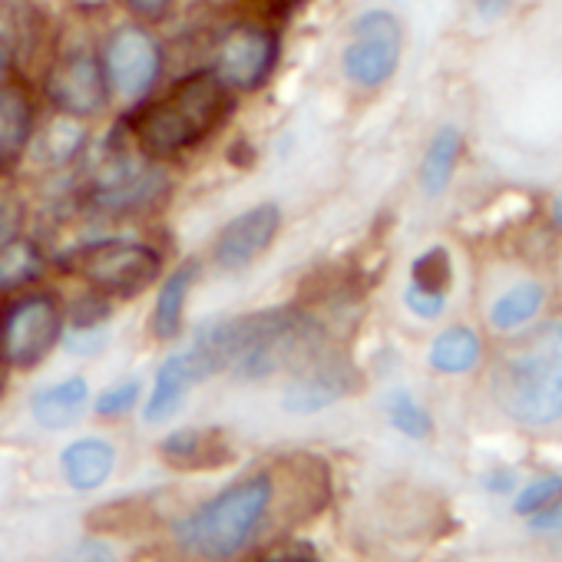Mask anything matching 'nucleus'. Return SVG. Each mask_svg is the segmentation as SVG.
Masks as SVG:
<instances>
[{"label":"nucleus","instance_id":"nucleus-1","mask_svg":"<svg viewBox=\"0 0 562 562\" xmlns=\"http://www.w3.org/2000/svg\"><path fill=\"white\" fill-rule=\"evenodd\" d=\"M499 411L526 427H546L562 417V325L546 322L513 338L490 374Z\"/></svg>","mask_w":562,"mask_h":562},{"label":"nucleus","instance_id":"nucleus-2","mask_svg":"<svg viewBox=\"0 0 562 562\" xmlns=\"http://www.w3.org/2000/svg\"><path fill=\"white\" fill-rule=\"evenodd\" d=\"M228 87L212 70H199L179 80L162 100L143 103L126 120V130L146 159H166L209 139L228 116Z\"/></svg>","mask_w":562,"mask_h":562},{"label":"nucleus","instance_id":"nucleus-3","mask_svg":"<svg viewBox=\"0 0 562 562\" xmlns=\"http://www.w3.org/2000/svg\"><path fill=\"white\" fill-rule=\"evenodd\" d=\"M274 499V476L268 470L248 473L212 499L199 503L172 522V539L182 552L199 559H235L255 546Z\"/></svg>","mask_w":562,"mask_h":562},{"label":"nucleus","instance_id":"nucleus-4","mask_svg":"<svg viewBox=\"0 0 562 562\" xmlns=\"http://www.w3.org/2000/svg\"><path fill=\"white\" fill-rule=\"evenodd\" d=\"M325 351V328L302 308H265L232 318V364L241 381H265L305 368Z\"/></svg>","mask_w":562,"mask_h":562},{"label":"nucleus","instance_id":"nucleus-5","mask_svg":"<svg viewBox=\"0 0 562 562\" xmlns=\"http://www.w3.org/2000/svg\"><path fill=\"white\" fill-rule=\"evenodd\" d=\"M60 271L83 278L100 295L133 299L146 292L162 274V255L136 238H100L87 241L57 258Z\"/></svg>","mask_w":562,"mask_h":562},{"label":"nucleus","instance_id":"nucleus-6","mask_svg":"<svg viewBox=\"0 0 562 562\" xmlns=\"http://www.w3.org/2000/svg\"><path fill=\"white\" fill-rule=\"evenodd\" d=\"M60 302L50 292L21 295L0 315V361L18 371H34L60 345Z\"/></svg>","mask_w":562,"mask_h":562},{"label":"nucleus","instance_id":"nucleus-7","mask_svg":"<svg viewBox=\"0 0 562 562\" xmlns=\"http://www.w3.org/2000/svg\"><path fill=\"white\" fill-rule=\"evenodd\" d=\"M166 195V172L133 153H123L113 146L103 162L93 169L90 189H87V205L103 215H130L139 209L156 205Z\"/></svg>","mask_w":562,"mask_h":562},{"label":"nucleus","instance_id":"nucleus-8","mask_svg":"<svg viewBox=\"0 0 562 562\" xmlns=\"http://www.w3.org/2000/svg\"><path fill=\"white\" fill-rule=\"evenodd\" d=\"M404 31L391 11H364L351 24V44L341 54L345 77L361 90L384 87L401 64Z\"/></svg>","mask_w":562,"mask_h":562},{"label":"nucleus","instance_id":"nucleus-9","mask_svg":"<svg viewBox=\"0 0 562 562\" xmlns=\"http://www.w3.org/2000/svg\"><path fill=\"white\" fill-rule=\"evenodd\" d=\"M100 64L106 74L110 93H116L126 103H143L159 80L162 54H159L156 37L146 27L123 24L106 37Z\"/></svg>","mask_w":562,"mask_h":562},{"label":"nucleus","instance_id":"nucleus-10","mask_svg":"<svg viewBox=\"0 0 562 562\" xmlns=\"http://www.w3.org/2000/svg\"><path fill=\"white\" fill-rule=\"evenodd\" d=\"M278 64V34L265 24H235L218 37L212 74L238 93L265 87Z\"/></svg>","mask_w":562,"mask_h":562},{"label":"nucleus","instance_id":"nucleus-11","mask_svg":"<svg viewBox=\"0 0 562 562\" xmlns=\"http://www.w3.org/2000/svg\"><path fill=\"white\" fill-rule=\"evenodd\" d=\"M47 100L60 113L80 116V120L103 113L110 103V87H106V74H103L100 57L87 47L60 54L47 74Z\"/></svg>","mask_w":562,"mask_h":562},{"label":"nucleus","instance_id":"nucleus-12","mask_svg":"<svg viewBox=\"0 0 562 562\" xmlns=\"http://www.w3.org/2000/svg\"><path fill=\"white\" fill-rule=\"evenodd\" d=\"M278 228H281L278 202H258V205L245 209L241 215L225 222V228L218 232V238L212 245L215 265L222 271H241V268L255 265L278 238Z\"/></svg>","mask_w":562,"mask_h":562},{"label":"nucleus","instance_id":"nucleus-13","mask_svg":"<svg viewBox=\"0 0 562 562\" xmlns=\"http://www.w3.org/2000/svg\"><path fill=\"white\" fill-rule=\"evenodd\" d=\"M358 384V371L345 358H328L325 351L302 368V374L281 394V407L289 414H318L345 401Z\"/></svg>","mask_w":562,"mask_h":562},{"label":"nucleus","instance_id":"nucleus-14","mask_svg":"<svg viewBox=\"0 0 562 562\" xmlns=\"http://www.w3.org/2000/svg\"><path fill=\"white\" fill-rule=\"evenodd\" d=\"M116 470V447L103 437H80L60 450V473L70 490L93 493Z\"/></svg>","mask_w":562,"mask_h":562},{"label":"nucleus","instance_id":"nucleus-15","mask_svg":"<svg viewBox=\"0 0 562 562\" xmlns=\"http://www.w3.org/2000/svg\"><path fill=\"white\" fill-rule=\"evenodd\" d=\"M90 404V384L83 374L64 378L57 384H44L31 394V417L44 430H67L74 427Z\"/></svg>","mask_w":562,"mask_h":562},{"label":"nucleus","instance_id":"nucleus-16","mask_svg":"<svg viewBox=\"0 0 562 562\" xmlns=\"http://www.w3.org/2000/svg\"><path fill=\"white\" fill-rule=\"evenodd\" d=\"M110 322H113V308L106 302V295H90L83 302H77L70 325L60 335L64 351L77 355V358H97L106 351L110 345Z\"/></svg>","mask_w":562,"mask_h":562},{"label":"nucleus","instance_id":"nucleus-17","mask_svg":"<svg viewBox=\"0 0 562 562\" xmlns=\"http://www.w3.org/2000/svg\"><path fill=\"white\" fill-rule=\"evenodd\" d=\"M199 278V261H182L179 268H172L162 281V289L156 295V308H153V335L159 341H172L179 338L182 331V322H186V302H189V292Z\"/></svg>","mask_w":562,"mask_h":562},{"label":"nucleus","instance_id":"nucleus-18","mask_svg":"<svg viewBox=\"0 0 562 562\" xmlns=\"http://www.w3.org/2000/svg\"><path fill=\"white\" fill-rule=\"evenodd\" d=\"M83 149H87V126L80 123V116H67V113L50 120L37 136L31 133L27 143V153L47 169H64L77 162Z\"/></svg>","mask_w":562,"mask_h":562},{"label":"nucleus","instance_id":"nucleus-19","mask_svg":"<svg viewBox=\"0 0 562 562\" xmlns=\"http://www.w3.org/2000/svg\"><path fill=\"white\" fill-rule=\"evenodd\" d=\"M34 133V106L21 87L0 83V166H11L27 153Z\"/></svg>","mask_w":562,"mask_h":562},{"label":"nucleus","instance_id":"nucleus-20","mask_svg":"<svg viewBox=\"0 0 562 562\" xmlns=\"http://www.w3.org/2000/svg\"><path fill=\"white\" fill-rule=\"evenodd\" d=\"M195 387V381L189 378V368L182 361V355H169L159 371H156V381H153V391H149V401L143 407V420L146 424H162L169 417H176L189 397V391Z\"/></svg>","mask_w":562,"mask_h":562},{"label":"nucleus","instance_id":"nucleus-21","mask_svg":"<svg viewBox=\"0 0 562 562\" xmlns=\"http://www.w3.org/2000/svg\"><path fill=\"white\" fill-rule=\"evenodd\" d=\"M225 440L218 430H205V427H182L166 434V440L159 443V453L182 470H205L215 467L218 460L228 457V450H222Z\"/></svg>","mask_w":562,"mask_h":562},{"label":"nucleus","instance_id":"nucleus-22","mask_svg":"<svg viewBox=\"0 0 562 562\" xmlns=\"http://www.w3.org/2000/svg\"><path fill=\"white\" fill-rule=\"evenodd\" d=\"M460 149H463V136H460V130L453 123L440 126L430 136L424 162H420V189H424V195L434 199V195H440L450 186V176L457 169Z\"/></svg>","mask_w":562,"mask_h":562},{"label":"nucleus","instance_id":"nucleus-23","mask_svg":"<svg viewBox=\"0 0 562 562\" xmlns=\"http://www.w3.org/2000/svg\"><path fill=\"white\" fill-rule=\"evenodd\" d=\"M480 355H483V345H480L476 331L457 325V328H447V331H440L434 338V345L427 351V361L440 374H467V371L476 368Z\"/></svg>","mask_w":562,"mask_h":562},{"label":"nucleus","instance_id":"nucleus-24","mask_svg":"<svg viewBox=\"0 0 562 562\" xmlns=\"http://www.w3.org/2000/svg\"><path fill=\"white\" fill-rule=\"evenodd\" d=\"M44 274V251L31 238H11L0 245V292H18Z\"/></svg>","mask_w":562,"mask_h":562},{"label":"nucleus","instance_id":"nucleus-25","mask_svg":"<svg viewBox=\"0 0 562 562\" xmlns=\"http://www.w3.org/2000/svg\"><path fill=\"white\" fill-rule=\"evenodd\" d=\"M546 292L539 281H519V285H513L506 295H499L490 308V325L496 331H516L522 328L542 305Z\"/></svg>","mask_w":562,"mask_h":562},{"label":"nucleus","instance_id":"nucleus-26","mask_svg":"<svg viewBox=\"0 0 562 562\" xmlns=\"http://www.w3.org/2000/svg\"><path fill=\"white\" fill-rule=\"evenodd\" d=\"M384 411H387V420L394 430H401L404 437H414V440H424L434 434V420L427 414V407L407 391V387H394L384 401Z\"/></svg>","mask_w":562,"mask_h":562},{"label":"nucleus","instance_id":"nucleus-27","mask_svg":"<svg viewBox=\"0 0 562 562\" xmlns=\"http://www.w3.org/2000/svg\"><path fill=\"white\" fill-rule=\"evenodd\" d=\"M411 281L417 289H427V292H443L450 289L453 281V261H450V251L443 245H434L427 248L424 255L414 258L411 265Z\"/></svg>","mask_w":562,"mask_h":562},{"label":"nucleus","instance_id":"nucleus-28","mask_svg":"<svg viewBox=\"0 0 562 562\" xmlns=\"http://www.w3.org/2000/svg\"><path fill=\"white\" fill-rule=\"evenodd\" d=\"M139 397H143V381H139V378H126V381L106 387V391L93 401V411H97L100 417H123V414H130V411L139 404Z\"/></svg>","mask_w":562,"mask_h":562},{"label":"nucleus","instance_id":"nucleus-29","mask_svg":"<svg viewBox=\"0 0 562 562\" xmlns=\"http://www.w3.org/2000/svg\"><path fill=\"white\" fill-rule=\"evenodd\" d=\"M562 499V476H542V480H532L529 486H522L513 499V513L516 516H532L536 509L549 506Z\"/></svg>","mask_w":562,"mask_h":562},{"label":"nucleus","instance_id":"nucleus-30","mask_svg":"<svg viewBox=\"0 0 562 562\" xmlns=\"http://www.w3.org/2000/svg\"><path fill=\"white\" fill-rule=\"evenodd\" d=\"M404 305L417 315V318H424V322H434V318H440L443 312H447V295L443 292H427V289H417L414 281L407 285V292H404Z\"/></svg>","mask_w":562,"mask_h":562},{"label":"nucleus","instance_id":"nucleus-31","mask_svg":"<svg viewBox=\"0 0 562 562\" xmlns=\"http://www.w3.org/2000/svg\"><path fill=\"white\" fill-rule=\"evenodd\" d=\"M261 559H318V549L315 542L308 539H292V542H281V549H265Z\"/></svg>","mask_w":562,"mask_h":562},{"label":"nucleus","instance_id":"nucleus-32","mask_svg":"<svg viewBox=\"0 0 562 562\" xmlns=\"http://www.w3.org/2000/svg\"><path fill=\"white\" fill-rule=\"evenodd\" d=\"M532 516H536V519H532L529 526H532L536 532H562V499H555V503L536 509Z\"/></svg>","mask_w":562,"mask_h":562},{"label":"nucleus","instance_id":"nucleus-33","mask_svg":"<svg viewBox=\"0 0 562 562\" xmlns=\"http://www.w3.org/2000/svg\"><path fill=\"white\" fill-rule=\"evenodd\" d=\"M21 235V209L11 202H0V245Z\"/></svg>","mask_w":562,"mask_h":562},{"label":"nucleus","instance_id":"nucleus-34","mask_svg":"<svg viewBox=\"0 0 562 562\" xmlns=\"http://www.w3.org/2000/svg\"><path fill=\"white\" fill-rule=\"evenodd\" d=\"M126 8L143 21H159L172 8V0H126Z\"/></svg>","mask_w":562,"mask_h":562},{"label":"nucleus","instance_id":"nucleus-35","mask_svg":"<svg viewBox=\"0 0 562 562\" xmlns=\"http://www.w3.org/2000/svg\"><path fill=\"white\" fill-rule=\"evenodd\" d=\"M516 483H519V476H516V470H509V467H499V470H493V473L483 480V486H486L490 493H516Z\"/></svg>","mask_w":562,"mask_h":562},{"label":"nucleus","instance_id":"nucleus-36","mask_svg":"<svg viewBox=\"0 0 562 562\" xmlns=\"http://www.w3.org/2000/svg\"><path fill=\"white\" fill-rule=\"evenodd\" d=\"M77 559H113L116 552L106 546V542H97V539H87V542H80V549L74 552Z\"/></svg>","mask_w":562,"mask_h":562},{"label":"nucleus","instance_id":"nucleus-37","mask_svg":"<svg viewBox=\"0 0 562 562\" xmlns=\"http://www.w3.org/2000/svg\"><path fill=\"white\" fill-rule=\"evenodd\" d=\"M509 4H513V0H480L476 8H480V14H483V18H499Z\"/></svg>","mask_w":562,"mask_h":562},{"label":"nucleus","instance_id":"nucleus-38","mask_svg":"<svg viewBox=\"0 0 562 562\" xmlns=\"http://www.w3.org/2000/svg\"><path fill=\"white\" fill-rule=\"evenodd\" d=\"M11 67H14L11 47L4 44V37H0V83H8V77H11Z\"/></svg>","mask_w":562,"mask_h":562},{"label":"nucleus","instance_id":"nucleus-39","mask_svg":"<svg viewBox=\"0 0 562 562\" xmlns=\"http://www.w3.org/2000/svg\"><path fill=\"white\" fill-rule=\"evenodd\" d=\"M552 222L562 228V192L555 195V202H552Z\"/></svg>","mask_w":562,"mask_h":562},{"label":"nucleus","instance_id":"nucleus-40","mask_svg":"<svg viewBox=\"0 0 562 562\" xmlns=\"http://www.w3.org/2000/svg\"><path fill=\"white\" fill-rule=\"evenodd\" d=\"M4 368H8V364L0 361V397H4V384H8V378H4Z\"/></svg>","mask_w":562,"mask_h":562}]
</instances>
